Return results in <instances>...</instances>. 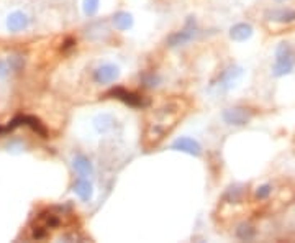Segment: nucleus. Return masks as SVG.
<instances>
[{
  "mask_svg": "<svg viewBox=\"0 0 295 243\" xmlns=\"http://www.w3.org/2000/svg\"><path fill=\"white\" fill-rule=\"evenodd\" d=\"M184 112H185V102L179 99L169 100V102L159 107L158 110H154L145 130V141H143L145 146L146 148L156 146L175 127Z\"/></svg>",
  "mask_w": 295,
  "mask_h": 243,
  "instance_id": "nucleus-1",
  "label": "nucleus"
},
{
  "mask_svg": "<svg viewBox=\"0 0 295 243\" xmlns=\"http://www.w3.org/2000/svg\"><path fill=\"white\" fill-rule=\"evenodd\" d=\"M293 66H295V54L292 48L287 43H281L276 51V64L272 68L274 76L281 78L285 76V74H290Z\"/></svg>",
  "mask_w": 295,
  "mask_h": 243,
  "instance_id": "nucleus-2",
  "label": "nucleus"
},
{
  "mask_svg": "<svg viewBox=\"0 0 295 243\" xmlns=\"http://www.w3.org/2000/svg\"><path fill=\"white\" fill-rule=\"evenodd\" d=\"M197 33V27H195V20L193 18H189L187 23H185V27L181 30L174 33V35L169 36V40H167V43H169V46H182L185 43H189L190 40H193V36H195Z\"/></svg>",
  "mask_w": 295,
  "mask_h": 243,
  "instance_id": "nucleus-3",
  "label": "nucleus"
},
{
  "mask_svg": "<svg viewBox=\"0 0 295 243\" xmlns=\"http://www.w3.org/2000/svg\"><path fill=\"white\" fill-rule=\"evenodd\" d=\"M252 114L248 108L243 107H233V108H226L223 112V120L228 125H234V127H241V125H246L251 120Z\"/></svg>",
  "mask_w": 295,
  "mask_h": 243,
  "instance_id": "nucleus-4",
  "label": "nucleus"
},
{
  "mask_svg": "<svg viewBox=\"0 0 295 243\" xmlns=\"http://www.w3.org/2000/svg\"><path fill=\"white\" fill-rule=\"evenodd\" d=\"M110 96L116 97V99H120L122 102H125L126 105H130V107H134V108H140V107H146L149 102L145 99V97H141L138 94H134V92H130V90H126V89H122V87H116L110 92Z\"/></svg>",
  "mask_w": 295,
  "mask_h": 243,
  "instance_id": "nucleus-5",
  "label": "nucleus"
},
{
  "mask_svg": "<svg viewBox=\"0 0 295 243\" xmlns=\"http://www.w3.org/2000/svg\"><path fill=\"white\" fill-rule=\"evenodd\" d=\"M171 148L175 149V152H182V153H187V155H192V156H200L202 155V146L199 145V141H195L193 138H189V137L177 138L171 145Z\"/></svg>",
  "mask_w": 295,
  "mask_h": 243,
  "instance_id": "nucleus-6",
  "label": "nucleus"
},
{
  "mask_svg": "<svg viewBox=\"0 0 295 243\" xmlns=\"http://www.w3.org/2000/svg\"><path fill=\"white\" fill-rule=\"evenodd\" d=\"M120 76V69L115 64H104L95 71L94 79L97 84H110Z\"/></svg>",
  "mask_w": 295,
  "mask_h": 243,
  "instance_id": "nucleus-7",
  "label": "nucleus"
},
{
  "mask_svg": "<svg viewBox=\"0 0 295 243\" xmlns=\"http://www.w3.org/2000/svg\"><path fill=\"white\" fill-rule=\"evenodd\" d=\"M28 25H30V18H28V15L23 12H13L8 15V18H7V28L12 33L23 31L25 28H28Z\"/></svg>",
  "mask_w": 295,
  "mask_h": 243,
  "instance_id": "nucleus-8",
  "label": "nucleus"
},
{
  "mask_svg": "<svg viewBox=\"0 0 295 243\" xmlns=\"http://www.w3.org/2000/svg\"><path fill=\"white\" fill-rule=\"evenodd\" d=\"M243 76V69L238 68V66H231L228 68L222 76V81H220V86L223 89H231L236 86V82H238Z\"/></svg>",
  "mask_w": 295,
  "mask_h": 243,
  "instance_id": "nucleus-9",
  "label": "nucleus"
},
{
  "mask_svg": "<svg viewBox=\"0 0 295 243\" xmlns=\"http://www.w3.org/2000/svg\"><path fill=\"white\" fill-rule=\"evenodd\" d=\"M74 192L77 194L84 202H89L94 196V188H92V184L89 182V179L86 178H81L74 182Z\"/></svg>",
  "mask_w": 295,
  "mask_h": 243,
  "instance_id": "nucleus-10",
  "label": "nucleus"
},
{
  "mask_svg": "<svg viewBox=\"0 0 295 243\" xmlns=\"http://www.w3.org/2000/svg\"><path fill=\"white\" fill-rule=\"evenodd\" d=\"M72 166H74V170L79 173L81 178H89V176L94 174V166H92L90 160L86 156H82V155L74 158Z\"/></svg>",
  "mask_w": 295,
  "mask_h": 243,
  "instance_id": "nucleus-11",
  "label": "nucleus"
},
{
  "mask_svg": "<svg viewBox=\"0 0 295 243\" xmlns=\"http://www.w3.org/2000/svg\"><path fill=\"white\" fill-rule=\"evenodd\" d=\"M251 35H252V27H251V25H248V23H238V25H234V27L230 30L231 40L238 41V43H243V41L249 40Z\"/></svg>",
  "mask_w": 295,
  "mask_h": 243,
  "instance_id": "nucleus-12",
  "label": "nucleus"
},
{
  "mask_svg": "<svg viewBox=\"0 0 295 243\" xmlns=\"http://www.w3.org/2000/svg\"><path fill=\"white\" fill-rule=\"evenodd\" d=\"M113 25L116 30L125 31L133 27V16L128 12H118L113 15Z\"/></svg>",
  "mask_w": 295,
  "mask_h": 243,
  "instance_id": "nucleus-13",
  "label": "nucleus"
},
{
  "mask_svg": "<svg viewBox=\"0 0 295 243\" xmlns=\"http://www.w3.org/2000/svg\"><path fill=\"white\" fill-rule=\"evenodd\" d=\"M267 18L272 22L289 23L295 20V10H272V12H267Z\"/></svg>",
  "mask_w": 295,
  "mask_h": 243,
  "instance_id": "nucleus-14",
  "label": "nucleus"
},
{
  "mask_svg": "<svg viewBox=\"0 0 295 243\" xmlns=\"http://www.w3.org/2000/svg\"><path fill=\"white\" fill-rule=\"evenodd\" d=\"M94 127L99 133H107L113 127V117L108 114H102L99 115L97 119L94 120Z\"/></svg>",
  "mask_w": 295,
  "mask_h": 243,
  "instance_id": "nucleus-15",
  "label": "nucleus"
},
{
  "mask_svg": "<svg viewBox=\"0 0 295 243\" xmlns=\"http://www.w3.org/2000/svg\"><path fill=\"white\" fill-rule=\"evenodd\" d=\"M23 123H27L28 127H31V130L33 132H36V133H40L41 137L43 138H46V128L43 127V123H41L36 117H23Z\"/></svg>",
  "mask_w": 295,
  "mask_h": 243,
  "instance_id": "nucleus-16",
  "label": "nucleus"
},
{
  "mask_svg": "<svg viewBox=\"0 0 295 243\" xmlns=\"http://www.w3.org/2000/svg\"><path fill=\"white\" fill-rule=\"evenodd\" d=\"M99 4L100 0H84V12H86V15H94L99 10Z\"/></svg>",
  "mask_w": 295,
  "mask_h": 243,
  "instance_id": "nucleus-17",
  "label": "nucleus"
},
{
  "mask_svg": "<svg viewBox=\"0 0 295 243\" xmlns=\"http://www.w3.org/2000/svg\"><path fill=\"white\" fill-rule=\"evenodd\" d=\"M271 192H272V186H271V184H264V186L258 188L256 197H258V199H267L269 196H271Z\"/></svg>",
  "mask_w": 295,
  "mask_h": 243,
  "instance_id": "nucleus-18",
  "label": "nucleus"
},
{
  "mask_svg": "<svg viewBox=\"0 0 295 243\" xmlns=\"http://www.w3.org/2000/svg\"><path fill=\"white\" fill-rule=\"evenodd\" d=\"M252 235H254V230H252L251 227H248V225H241L240 230H238V237L240 238L249 240V238H252Z\"/></svg>",
  "mask_w": 295,
  "mask_h": 243,
  "instance_id": "nucleus-19",
  "label": "nucleus"
},
{
  "mask_svg": "<svg viewBox=\"0 0 295 243\" xmlns=\"http://www.w3.org/2000/svg\"><path fill=\"white\" fill-rule=\"evenodd\" d=\"M8 74V68H7V64L4 61H0V78H5Z\"/></svg>",
  "mask_w": 295,
  "mask_h": 243,
  "instance_id": "nucleus-20",
  "label": "nucleus"
},
{
  "mask_svg": "<svg viewBox=\"0 0 295 243\" xmlns=\"http://www.w3.org/2000/svg\"><path fill=\"white\" fill-rule=\"evenodd\" d=\"M277 2H284V0H277Z\"/></svg>",
  "mask_w": 295,
  "mask_h": 243,
  "instance_id": "nucleus-21",
  "label": "nucleus"
}]
</instances>
